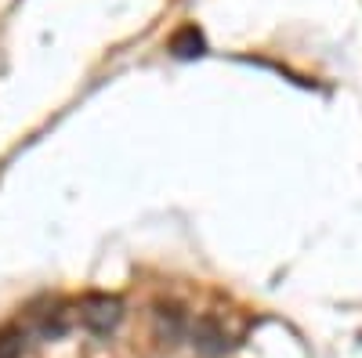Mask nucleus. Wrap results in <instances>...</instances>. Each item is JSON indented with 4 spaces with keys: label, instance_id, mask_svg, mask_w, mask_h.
Returning <instances> with one entry per match:
<instances>
[{
    "label": "nucleus",
    "instance_id": "2",
    "mask_svg": "<svg viewBox=\"0 0 362 358\" xmlns=\"http://www.w3.org/2000/svg\"><path fill=\"white\" fill-rule=\"evenodd\" d=\"M203 37H199V29L196 25H181L177 33L170 37V51L177 54V58H196V54H203Z\"/></svg>",
    "mask_w": 362,
    "mask_h": 358
},
{
    "label": "nucleus",
    "instance_id": "1",
    "mask_svg": "<svg viewBox=\"0 0 362 358\" xmlns=\"http://www.w3.org/2000/svg\"><path fill=\"white\" fill-rule=\"evenodd\" d=\"M119 304L116 297H102V293H95V297H83V304H80V322L87 326V330H95V333H109L112 326L119 322Z\"/></svg>",
    "mask_w": 362,
    "mask_h": 358
},
{
    "label": "nucleus",
    "instance_id": "3",
    "mask_svg": "<svg viewBox=\"0 0 362 358\" xmlns=\"http://www.w3.org/2000/svg\"><path fill=\"white\" fill-rule=\"evenodd\" d=\"M196 347H199V351H221V347H225V333L218 330L214 318L196 322Z\"/></svg>",
    "mask_w": 362,
    "mask_h": 358
},
{
    "label": "nucleus",
    "instance_id": "4",
    "mask_svg": "<svg viewBox=\"0 0 362 358\" xmlns=\"http://www.w3.org/2000/svg\"><path fill=\"white\" fill-rule=\"evenodd\" d=\"M25 347V330L22 326H4L0 330V358H18Z\"/></svg>",
    "mask_w": 362,
    "mask_h": 358
}]
</instances>
